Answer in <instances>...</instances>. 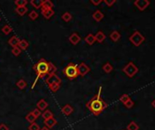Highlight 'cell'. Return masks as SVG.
<instances>
[{
    "label": "cell",
    "mask_w": 155,
    "mask_h": 130,
    "mask_svg": "<svg viewBox=\"0 0 155 130\" xmlns=\"http://www.w3.org/2000/svg\"><path fill=\"white\" fill-rule=\"evenodd\" d=\"M101 91H102V87H100L98 93L86 103V107H87L94 116H99L102 111L107 107L106 102L101 97Z\"/></svg>",
    "instance_id": "obj_1"
},
{
    "label": "cell",
    "mask_w": 155,
    "mask_h": 130,
    "mask_svg": "<svg viewBox=\"0 0 155 130\" xmlns=\"http://www.w3.org/2000/svg\"><path fill=\"white\" fill-rule=\"evenodd\" d=\"M33 69H34V71H36L37 78H36V80H34V81L32 85V89L34 88V85H36V83L37 82V81L40 78H44V76L47 75V73H48V62H46L44 58H42L33 66Z\"/></svg>",
    "instance_id": "obj_2"
},
{
    "label": "cell",
    "mask_w": 155,
    "mask_h": 130,
    "mask_svg": "<svg viewBox=\"0 0 155 130\" xmlns=\"http://www.w3.org/2000/svg\"><path fill=\"white\" fill-rule=\"evenodd\" d=\"M63 73L64 75L69 79V80H75L76 79L79 75H78V70H77V65L73 63V62H70L68 63L63 70Z\"/></svg>",
    "instance_id": "obj_3"
},
{
    "label": "cell",
    "mask_w": 155,
    "mask_h": 130,
    "mask_svg": "<svg viewBox=\"0 0 155 130\" xmlns=\"http://www.w3.org/2000/svg\"><path fill=\"white\" fill-rule=\"evenodd\" d=\"M130 42L136 47L138 46H140L144 41H145V37L140 33V32H138V31H135L131 36H130V38H129Z\"/></svg>",
    "instance_id": "obj_4"
},
{
    "label": "cell",
    "mask_w": 155,
    "mask_h": 130,
    "mask_svg": "<svg viewBox=\"0 0 155 130\" xmlns=\"http://www.w3.org/2000/svg\"><path fill=\"white\" fill-rule=\"evenodd\" d=\"M123 71L126 74V75L129 77V78H132L134 77L137 72L139 71V69H138V67L133 63V62H129L127 63V65H125L123 69Z\"/></svg>",
    "instance_id": "obj_5"
},
{
    "label": "cell",
    "mask_w": 155,
    "mask_h": 130,
    "mask_svg": "<svg viewBox=\"0 0 155 130\" xmlns=\"http://www.w3.org/2000/svg\"><path fill=\"white\" fill-rule=\"evenodd\" d=\"M90 67L84 63V62H81L80 64L77 65V70H78V75L81 76V77H83L85 76L86 74H87L89 71H90Z\"/></svg>",
    "instance_id": "obj_6"
},
{
    "label": "cell",
    "mask_w": 155,
    "mask_h": 130,
    "mask_svg": "<svg viewBox=\"0 0 155 130\" xmlns=\"http://www.w3.org/2000/svg\"><path fill=\"white\" fill-rule=\"evenodd\" d=\"M150 4L151 2L149 0H136L134 1V6L140 11H144L150 6Z\"/></svg>",
    "instance_id": "obj_7"
},
{
    "label": "cell",
    "mask_w": 155,
    "mask_h": 130,
    "mask_svg": "<svg viewBox=\"0 0 155 130\" xmlns=\"http://www.w3.org/2000/svg\"><path fill=\"white\" fill-rule=\"evenodd\" d=\"M46 83L48 84V86H50L51 84H53V83H56V82H58V81H62L61 79L56 75V74H52V75H48L46 80H45Z\"/></svg>",
    "instance_id": "obj_8"
},
{
    "label": "cell",
    "mask_w": 155,
    "mask_h": 130,
    "mask_svg": "<svg viewBox=\"0 0 155 130\" xmlns=\"http://www.w3.org/2000/svg\"><path fill=\"white\" fill-rule=\"evenodd\" d=\"M81 41V36L77 33H73L70 36H69V42H70L73 45H76Z\"/></svg>",
    "instance_id": "obj_9"
},
{
    "label": "cell",
    "mask_w": 155,
    "mask_h": 130,
    "mask_svg": "<svg viewBox=\"0 0 155 130\" xmlns=\"http://www.w3.org/2000/svg\"><path fill=\"white\" fill-rule=\"evenodd\" d=\"M62 113L65 116H69V115H71L73 113V111H74V108L71 105H69V104H66L65 106H64L62 107Z\"/></svg>",
    "instance_id": "obj_10"
},
{
    "label": "cell",
    "mask_w": 155,
    "mask_h": 130,
    "mask_svg": "<svg viewBox=\"0 0 155 130\" xmlns=\"http://www.w3.org/2000/svg\"><path fill=\"white\" fill-rule=\"evenodd\" d=\"M41 14L45 19H50L55 15V11L53 9H41Z\"/></svg>",
    "instance_id": "obj_11"
},
{
    "label": "cell",
    "mask_w": 155,
    "mask_h": 130,
    "mask_svg": "<svg viewBox=\"0 0 155 130\" xmlns=\"http://www.w3.org/2000/svg\"><path fill=\"white\" fill-rule=\"evenodd\" d=\"M94 37H95V41H96V42H98L99 44L103 43V41H105V38H106L105 34L103 33L102 31H98V32L96 33V34L94 35Z\"/></svg>",
    "instance_id": "obj_12"
},
{
    "label": "cell",
    "mask_w": 155,
    "mask_h": 130,
    "mask_svg": "<svg viewBox=\"0 0 155 130\" xmlns=\"http://www.w3.org/2000/svg\"><path fill=\"white\" fill-rule=\"evenodd\" d=\"M103 17H105V15L102 14V11L100 10H96L94 14H93V18L94 20L96 21V22H100L103 19Z\"/></svg>",
    "instance_id": "obj_13"
},
{
    "label": "cell",
    "mask_w": 155,
    "mask_h": 130,
    "mask_svg": "<svg viewBox=\"0 0 155 130\" xmlns=\"http://www.w3.org/2000/svg\"><path fill=\"white\" fill-rule=\"evenodd\" d=\"M44 123H45V125L46 127H48V128L51 129L52 127H54V126L57 124V120H56L55 118H52L44 120Z\"/></svg>",
    "instance_id": "obj_14"
},
{
    "label": "cell",
    "mask_w": 155,
    "mask_h": 130,
    "mask_svg": "<svg viewBox=\"0 0 155 130\" xmlns=\"http://www.w3.org/2000/svg\"><path fill=\"white\" fill-rule=\"evenodd\" d=\"M19 41H20V39L18 38V37H17L16 35H14V36H12L11 38L8 40V44H9V45L12 46V48H14V47L18 46Z\"/></svg>",
    "instance_id": "obj_15"
},
{
    "label": "cell",
    "mask_w": 155,
    "mask_h": 130,
    "mask_svg": "<svg viewBox=\"0 0 155 130\" xmlns=\"http://www.w3.org/2000/svg\"><path fill=\"white\" fill-rule=\"evenodd\" d=\"M37 108H38L39 110L45 111V110L46 109V107H48V103H47L46 100H45L44 99H40V100L37 102Z\"/></svg>",
    "instance_id": "obj_16"
},
{
    "label": "cell",
    "mask_w": 155,
    "mask_h": 130,
    "mask_svg": "<svg viewBox=\"0 0 155 130\" xmlns=\"http://www.w3.org/2000/svg\"><path fill=\"white\" fill-rule=\"evenodd\" d=\"M84 41L85 43L89 44V45H93L95 42V37L93 33H88L87 35L85 36V38H84Z\"/></svg>",
    "instance_id": "obj_17"
},
{
    "label": "cell",
    "mask_w": 155,
    "mask_h": 130,
    "mask_svg": "<svg viewBox=\"0 0 155 130\" xmlns=\"http://www.w3.org/2000/svg\"><path fill=\"white\" fill-rule=\"evenodd\" d=\"M110 39L113 42H118L121 39V34L118 31H113L110 33Z\"/></svg>",
    "instance_id": "obj_18"
},
{
    "label": "cell",
    "mask_w": 155,
    "mask_h": 130,
    "mask_svg": "<svg viewBox=\"0 0 155 130\" xmlns=\"http://www.w3.org/2000/svg\"><path fill=\"white\" fill-rule=\"evenodd\" d=\"M15 11L16 12V14L20 15V16H23L24 15H26V13L28 11L27 7H16Z\"/></svg>",
    "instance_id": "obj_19"
},
{
    "label": "cell",
    "mask_w": 155,
    "mask_h": 130,
    "mask_svg": "<svg viewBox=\"0 0 155 130\" xmlns=\"http://www.w3.org/2000/svg\"><path fill=\"white\" fill-rule=\"evenodd\" d=\"M42 118L44 120H46V119H49V118H54V114L53 112H52L51 110L49 109H45L44 112L42 113Z\"/></svg>",
    "instance_id": "obj_20"
},
{
    "label": "cell",
    "mask_w": 155,
    "mask_h": 130,
    "mask_svg": "<svg viewBox=\"0 0 155 130\" xmlns=\"http://www.w3.org/2000/svg\"><path fill=\"white\" fill-rule=\"evenodd\" d=\"M54 7V3L50 1V0H45L43 1V5L41 9H53Z\"/></svg>",
    "instance_id": "obj_21"
},
{
    "label": "cell",
    "mask_w": 155,
    "mask_h": 130,
    "mask_svg": "<svg viewBox=\"0 0 155 130\" xmlns=\"http://www.w3.org/2000/svg\"><path fill=\"white\" fill-rule=\"evenodd\" d=\"M56 70L57 69H56V65L53 62H48V73H47V76L48 75H52V74H55Z\"/></svg>",
    "instance_id": "obj_22"
},
{
    "label": "cell",
    "mask_w": 155,
    "mask_h": 130,
    "mask_svg": "<svg viewBox=\"0 0 155 130\" xmlns=\"http://www.w3.org/2000/svg\"><path fill=\"white\" fill-rule=\"evenodd\" d=\"M102 70L105 73H111L113 70V66L110 62H106L102 65Z\"/></svg>",
    "instance_id": "obj_23"
},
{
    "label": "cell",
    "mask_w": 155,
    "mask_h": 130,
    "mask_svg": "<svg viewBox=\"0 0 155 130\" xmlns=\"http://www.w3.org/2000/svg\"><path fill=\"white\" fill-rule=\"evenodd\" d=\"M29 46V43L26 40V39H22L19 41V44H18V47L20 48L21 51H25L28 48Z\"/></svg>",
    "instance_id": "obj_24"
},
{
    "label": "cell",
    "mask_w": 155,
    "mask_h": 130,
    "mask_svg": "<svg viewBox=\"0 0 155 130\" xmlns=\"http://www.w3.org/2000/svg\"><path fill=\"white\" fill-rule=\"evenodd\" d=\"M30 4H31L34 7H36V8L37 9V8H41V7H42L43 1H42V0H31Z\"/></svg>",
    "instance_id": "obj_25"
},
{
    "label": "cell",
    "mask_w": 155,
    "mask_h": 130,
    "mask_svg": "<svg viewBox=\"0 0 155 130\" xmlns=\"http://www.w3.org/2000/svg\"><path fill=\"white\" fill-rule=\"evenodd\" d=\"M61 82H62V81H58V82H56V83L51 84V85L49 86L50 90H51V91H53V92L57 91V90L60 89V87H61Z\"/></svg>",
    "instance_id": "obj_26"
},
{
    "label": "cell",
    "mask_w": 155,
    "mask_h": 130,
    "mask_svg": "<svg viewBox=\"0 0 155 130\" xmlns=\"http://www.w3.org/2000/svg\"><path fill=\"white\" fill-rule=\"evenodd\" d=\"M16 86L18 87L20 89H25L27 86V83L24 79H20V80H18V81L16 82Z\"/></svg>",
    "instance_id": "obj_27"
},
{
    "label": "cell",
    "mask_w": 155,
    "mask_h": 130,
    "mask_svg": "<svg viewBox=\"0 0 155 130\" xmlns=\"http://www.w3.org/2000/svg\"><path fill=\"white\" fill-rule=\"evenodd\" d=\"M62 19L64 21V22H69L72 20V15L71 13L69 12H65L62 15Z\"/></svg>",
    "instance_id": "obj_28"
},
{
    "label": "cell",
    "mask_w": 155,
    "mask_h": 130,
    "mask_svg": "<svg viewBox=\"0 0 155 130\" xmlns=\"http://www.w3.org/2000/svg\"><path fill=\"white\" fill-rule=\"evenodd\" d=\"M127 130H139V126L134 121H132L127 126Z\"/></svg>",
    "instance_id": "obj_29"
},
{
    "label": "cell",
    "mask_w": 155,
    "mask_h": 130,
    "mask_svg": "<svg viewBox=\"0 0 155 130\" xmlns=\"http://www.w3.org/2000/svg\"><path fill=\"white\" fill-rule=\"evenodd\" d=\"M26 121H28L29 123H34V121H36V119H37V118L34 117V115L32 113V112H29L26 116Z\"/></svg>",
    "instance_id": "obj_30"
},
{
    "label": "cell",
    "mask_w": 155,
    "mask_h": 130,
    "mask_svg": "<svg viewBox=\"0 0 155 130\" xmlns=\"http://www.w3.org/2000/svg\"><path fill=\"white\" fill-rule=\"evenodd\" d=\"M38 13L36 11V10H32L30 13H29V15H28V16H29V18H30V19L31 20H37V18H38Z\"/></svg>",
    "instance_id": "obj_31"
},
{
    "label": "cell",
    "mask_w": 155,
    "mask_h": 130,
    "mask_svg": "<svg viewBox=\"0 0 155 130\" xmlns=\"http://www.w3.org/2000/svg\"><path fill=\"white\" fill-rule=\"evenodd\" d=\"M1 31H2V33H5V34H9L12 31H13V29H12V27L10 26V25H4L3 27H2V29H1Z\"/></svg>",
    "instance_id": "obj_32"
},
{
    "label": "cell",
    "mask_w": 155,
    "mask_h": 130,
    "mask_svg": "<svg viewBox=\"0 0 155 130\" xmlns=\"http://www.w3.org/2000/svg\"><path fill=\"white\" fill-rule=\"evenodd\" d=\"M27 1L26 0H15V5L16 7H26L27 5Z\"/></svg>",
    "instance_id": "obj_33"
},
{
    "label": "cell",
    "mask_w": 155,
    "mask_h": 130,
    "mask_svg": "<svg viewBox=\"0 0 155 130\" xmlns=\"http://www.w3.org/2000/svg\"><path fill=\"white\" fill-rule=\"evenodd\" d=\"M21 52H22V51L20 50V48H19L18 46L12 48V54L15 55V56H18V55L21 53Z\"/></svg>",
    "instance_id": "obj_34"
},
{
    "label": "cell",
    "mask_w": 155,
    "mask_h": 130,
    "mask_svg": "<svg viewBox=\"0 0 155 130\" xmlns=\"http://www.w3.org/2000/svg\"><path fill=\"white\" fill-rule=\"evenodd\" d=\"M28 130H40V126H39L38 124H37L36 122H34L28 126Z\"/></svg>",
    "instance_id": "obj_35"
},
{
    "label": "cell",
    "mask_w": 155,
    "mask_h": 130,
    "mask_svg": "<svg viewBox=\"0 0 155 130\" xmlns=\"http://www.w3.org/2000/svg\"><path fill=\"white\" fill-rule=\"evenodd\" d=\"M127 108H132L133 106H134V101H132V99H130L129 100H127L124 104Z\"/></svg>",
    "instance_id": "obj_36"
},
{
    "label": "cell",
    "mask_w": 155,
    "mask_h": 130,
    "mask_svg": "<svg viewBox=\"0 0 155 130\" xmlns=\"http://www.w3.org/2000/svg\"><path fill=\"white\" fill-rule=\"evenodd\" d=\"M131 98L129 97V95H127V94H123L122 96L120 97V101H122L124 104L127 101V100H129Z\"/></svg>",
    "instance_id": "obj_37"
},
{
    "label": "cell",
    "mask_w": 155,
    "mask_h": 130,
    "mask_svg": "<svg viewBox=\"0 0 155 130\" xmlns=\"http://www.w3.org/2000/svg\"><path fill=\"white\" fill-rule=\"evenodd\" d=\"M32 113L34 115V117H36L37 118H38L41 115H42V113H41V110H39L38 108H34L33 111H32Z\"/></svg>",
    "instance_id": "obj_38"
},
{
    "label": "cell",
    "mask_w": 155,
    "mask_h": 130,
    "mask_svg": "<svg viewBox=\"0 0 155 130\" xmlns=\"http://www.w3.org/2000/svg\"><path fill=\"white\" fill-rule=\"evenodd\" d=\"M102 2L105 3L107 7H111L113 5H114V4L116 3L115 0H112V1H108V0H105V1H102Z\"/></svg>",
    "instance_id": "obj_39"
},
{
    "label": "cell",
    "mask_w": 155,
    "mask_h": 130,
    "mask_svg": "<svg viewBox=\"0 0 155 130\" xmlns=\"http://www.w3.org/2000/svg\"><path fill=\"white\" fill-rule=\"evenodd\" d=\"M0 130H9V127L6 124H0Z\"/></svg>",
    "instance_id": "obj_40"
},
{
    "label": "cell",
    "mask_w": 155,
    "mask_h": 130,
    "mask_svg": "<svg viewBox=\"0 0 155 130\" xmlns=\"http://www.w3.org/2000/svg\"><path fill=\"white\" fill-rule=\"evenodd\" d=\"M102 1V0H99V1H94V0H91V3L92 4H94V6H97V5H99V4H101Z\"/></svg>",
    "instance_id": "obj_41"
},
{
    "label": "cell",
    "mask_w": 155,
    "mask_h": 130,
    "mask_svg": "<svg viewBox=\"0 0 155 130\" xmlns=\"http://www.w3.org/2000/svg\"><path fill=\"white\" fill-rule=\"evenodd\" d=\"M40 130H51V129H50V128H48V127H46V126H44V127L40 128Z\"/></svg>",
    "instance_id": "obj_42"
},
{
    "label": "cell",
    "mask_w": 155,
    "mask_h": 130,
    "mask_svg": "<svg viewBox=\"0 0 155 130\" xmlns=\"http://www.w3.org/2000/svg\"><path fill=\"white\" fill-rule=\"evenodd\" d=\"M151 106H152V107H153L154 108H155V99H154V100H153V101L151 102Z\"/></svg>",
    "instance_id": "obj_43"
},
{
    "label": "cell",
    "mask_w": 155,
    "mask_h": 130,
    "mask_svg": "<svg viewBox=\"0 0 155 130\" xmlns=\"http://www.w3.org/2000/svg\"><path fill=\"white\" fill-rule=\"evenodd\" d=\"M0 20H1V18H0Z\"/></svg>",
    "instance_id": "obj_44"
}]
</instances>
